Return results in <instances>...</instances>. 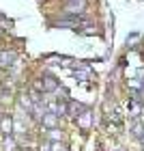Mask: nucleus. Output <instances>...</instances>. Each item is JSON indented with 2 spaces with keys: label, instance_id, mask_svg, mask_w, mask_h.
<instances>
[{
  "label": "nucleus",
  "instance_id": "423d86ee",
  "mask_svg": "<svg viewBox=\"0 0 144 151\" xmlns=\"http://www.w3.org/2000/svg\"><path fill=\"white\" fill-rule=\"evenodd\" d=\"M116 151H123V149H116Z\"/></svg>",
  "mask_w": 144,
  "mask_h": 151
},
{
  "label": "nucleus",
  "instance_id": "f03ea898",
  "mask_svg": "<svg viewBox=\"0 0 144 151\" xmlns=\"http://www.w3.org/2000/svg\"><path fill=\"white\" fill-rule=\"evenodd\" d=\"M56 80L54 78H50V76H47V78H43V91H56Z\"/></svg>",
  "mask_w": 144,
  "mask_h": 151
},
{
  "label": "nucleus",
  "instance_id": "39448f33",
  "mask_svg": "<svg viewBox=\"0 0 144 151\" xmlns=\"http://www.w3.org/2000/svg\"><path fill=\"white\" fill-rule=\"evenodd\" d=\"M131 134L135 136V138H142V125H140L138 121L133 123V127H131Z\"/></svg>",
  "mask_w": 144,
  "mask_h": 151
},
{
  "label": "nucleus",
  "instance_id": "f257e3e1",
  "mask_svg": "<svg viewBox=\"0 0 144 151\" xmlns=\"http://www.w3.org/2000/svg\"><path fill=\"white\" fill-rule=\"evenodd\" d=\"M86 108L78 104V101H69V106H67V114H71V116H80V112H84Z\"/></svg>",
  "mask_w": 144,
  "mask_h": 151
},
{
  "label": "nucleus",
  "instance_id": "20e7f679",
  "mask_svg": "<svg viewBox=\"0 0 144 151\" xmlns=\"http://www.w3.org/2000/svg\"><path fill=\"white\" fill-rule=\"evenodd\" d=\"M86 0H69V9H84Z\"/></svg>",
  "mask_w": 144,
  "mask_h": 151
},
{
  "label": "nucleus",
  "instance_id": "7ed1b4c3",
  "mask_svg": "<svg viewBox=\"0 0 144 151\" xmlns=\"http://www.w3.org/2000/svg\"><path fill=\"white\" fill-rule=\"evenodd\" d=\"M13 58H15L13 52H0V65H11Z\"/></svg>",
  "mask_w": 144,
  "mask_h": 151
}]
</instances>
